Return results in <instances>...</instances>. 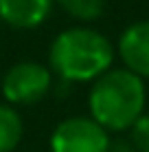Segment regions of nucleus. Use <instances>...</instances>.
<instances>
[{
    "mask_svg": "<svg viewBox=\"0 0 149 152\" xmlns=\"http://www.w3.org/2000/svg\"><path fill=\"white\" fill-rule=\"evenodd\" d=\"M114 49L110 40L92 29L61 31L50 46V69L66 82H90L110 71Z\"/></svg>",
    "mask_w": 149,
    "mask_h": 152,
    "instance_id": "f03ea898",
    "label": "nucleus"
},
{
    "mask_svg": "<svg viewBox=\"0 0 149 152\" xmlns=\"http://www.w3.org/2000/svg\"><path fill=\"white\" fill-rule=\"evenodd\" d=\"M24 126L13 106L0 104V152H13L22 139Z\"/></svg>",
    "mask_w": 149,
    "mask_h": 152,
    "instance_id": "0eeeda50",
    "label": "nucleus"
},
{
    "mask_svg": "<svg viewBox=\"0 0 149 152\" xmlns=\"http://www.w3.org/2000/svg\"><path fill=\"white\" fill-rule=\"evenodd\" d=\"M53 0H0V18L15 29H33L50 13Z\"/></svg>",
    "mask_w": 149,
    "mask_h": 152,
    "instance_id": "423d86ee",
    "label": "nucleus"
},
{
    "mask_svg": "<svg viewBox=\"0 0 149 152\" xmlns=\"http://www.w3.org/2000/svg\"><path fill=\"white\" fill-rule=\"evenodd\" d=\"M50 71L37 62H20L11 66L2 80V95L9 104L31 106L50 91Z\"/></svg>",
    "mask_w": 149,
    "mask_h": 152,
    "instance_id": "20e7f679",
    "label": "nucleus"
},
{
    "mask_svg": "<svg viewBox=\"0 0 149 152\" xmlns=\"http://www.w3.org/2000/svg\"><path fill=\"white\" fill-rule=\"evenodd\" d=\"M110 134L92 117L64 119L50 134V152H107Z\"/></svg>",
    "mask_w": 149,
    "mask_h": 152,
    "instance_id": "7ed1b4c3",
    "label": "nucleus"
},
{
    "mask_svg": "<svg viewBox=\"0 0 149 152\" xmlns=\"http://www.w3.org/2000/svg\"><path fill=\"white\" fill-rule=\"evenodd\" d=\"M145 84L127 69H110L94 80L90 91V115L110 132L127 130L145 110Z\"/></svg>",
    "mask_w": 149,
    "mask_h": 152,
    "instance_id": "f257e3e1",
    "label": "nucleus"
},
{
    "mask_svg": "<svg viewBox=\"0 0 149 152\" xmlns=\"http://www.w3.org/2000/svg\"><path fill=\"white\" fill-rule=\"evenodd\" d=\"M57 2L77 20H96L103 11L105 0H57Z\"/></svg>",
    "mask_w": 149,
    "mask_h": 152,
    "instance_id": "6e6552de",
    "label": "nucleus"
},
{
    "mask_svg": "<svg viewBox=\"0 0 149 152\" xmlns=\"http://www.w3.org/2000/svg\"><path fill=\"white\" fill-rule=\"evenodd\" d=\"M132 145L136 152H149V113H143L132 126Z\"/></svg>",
    "mask_w": 149,
    "mask_h": 152,
    "instance_id": "1a4fd4ad",
    "label": "nucleus"
},
{
    "mask_svg": "<svg viewBox=\"0 0 149 152\" xmlns=\"http://www.w3.org/2000/svg\"><path fill=\"white\" fill-rule=\"evenodd\" d=\"M107 152H136L134 145H130V143H110V148H107Z\"/></svg>",
    "mask_w": 149,
    "mask_h": 152,
    "instance_id": "9d476101",
    "label": "nucleus"
},
{
    "mask_svg": "<svg viewBox=\"0 0 149 152\" xmlns=\"http://www.w3.org/2000/svg\"><path fill=\"white\" fill-rule=\"evenodd\" d=\"M119 55L127 71L149 80V20L136 22L123 31L119 40Z\"/></svg>",
    "mask_w": 149,
    "mask_h": 152,
    "instance_id": "39448f33",
    "label": "nucleus"
}]
</instances>
